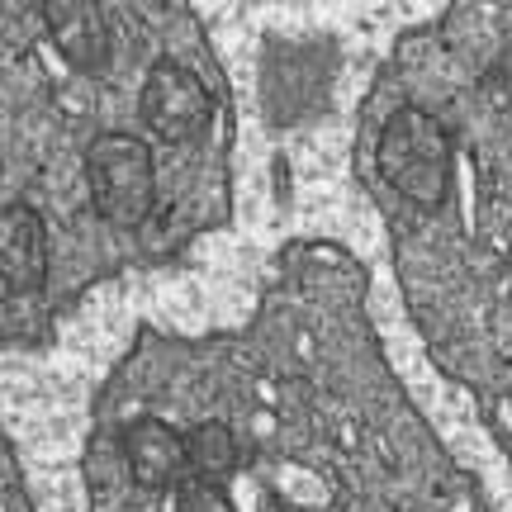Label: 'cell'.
Wrapping results in <instances>:
<instances>
[{
    "mask_svg": "<svg viewBox=\"0 0 512 512\" xmlns=\"http://www.w3.org/2000/svg\"><path fill=\"white\" fill-rule=\"evenodd\" d=\"M375 162L384 181L418 209H437L451 190V138L437 114H427L422 105H403L389 114Z\"/></svg>",
    "mask_w": 512,
    "mask_h": 512,
    "instance_id": "1",
    "label": "cell"
},
{
    "mask_svg": "<svg viewBox=\"0 0 512 512\" xmlns=\"http://www.w3.org/2000/svg\"><path fill=\"white\" fill-rule=\"evenodd\" d=\"M86 190L95 214L119 228H138L157 204V166L152 147L133 133H100L86 147Z\"/></svg>",
    "mask_w": 512,
    "mask_h": 512,
    "instance_id": "2",
    "label": "cell"
},
{
    "mask_svg": "<svg viewBox=\"0 0 512 512\" xmlns=\"http://www.w3.org/2000/svg\"><path fill=\"white\" fill-rule=\"evenodd\" d=\"M143 119L147 128L166 143H190L200 138L214 119V100L204 91V81L185 62H152L143 76Z\"/></svg>",
    "mask_w": 512,
    "mask_h": 512,
    "instance_id": "3",
    "label": "cell"
},
{
    "mask_svg": "<svg viewBox=\"0 0 512 512\" xmlns=\"http://www.w3.org/2000/svg\"><path fill=\"white\" fill-rule=\"evenodd\" d=\"M124 460L128 475L147 484V489H171V484H185V470H190V451H185V437L176 427H166L162 418H138L124 427Z\"/></svg>",
    "mask_w": 512,
    "mask_h": 512,
    "instance_id": "4",
    "label": "cell"
},
{
    "mask_svg": "<svg viewBox=\"0 0 512 512\" xmlns=\"http://www.w3.org/2000/svg\"><path fill=\"white\" fill-rule=\"evenodd\" d=\"M0 275L10 294H29L48 275V233L29 204H5L0 214Z\"/></svg>",
    "mask_w": 512,
    "mask_h": 512,
    "instance_id": "5",
    "label": "cell"
},
{
    "mask_svg": "<svg viewBox=\"0 0 512 512\" xmlns=\"http://www.w3.org/2000/svg\"><path fill=\"white\" fill-rule=\"evenodd\" d=\"M48 34H53L57 53L67 57L81 72H100L110 62V24L100 15V5L91 0H53L48 10Z\"/></svg>",
    "mask_w": 512,
    "mask_h": 512,
    "instance_id": "6",
    "label": "cell"
},
{
    "mask_svg": "<svg viewBox=\"0 0 512 512\" xmlns=\"http://www.w3.org/2000/svg\"><path fill=\"white\" fill-rule=\"evenodd\" d=\"M185 451H190L195 479H223L238 465V441L228 432V422H195L185 432Z\"/></svg>",
    "mask_w": 512,
    "mask_h": 512,
    "instance_id": "7",
    "label": "cell"
},
{
    "mask_svg": "<svg viewBox=\"0 0 512 512\" xmlns=\"http://www.w3.org/2000/svg\"><path fill=\"white\" fill-rule=\"evenodd\" d=\"M176 512H233V503L214 479H185L176 489Z\"/></svg>",
    "mask_w": 512,
    "mask_h": 512,
    "instance_id": "8",
    "label": "cell"
}]
</instances>
